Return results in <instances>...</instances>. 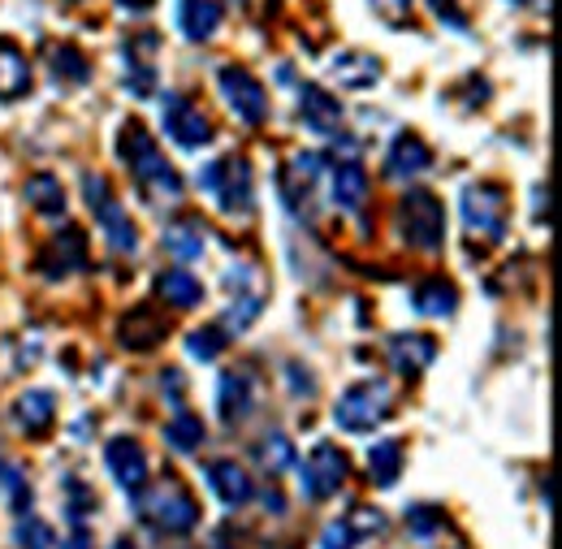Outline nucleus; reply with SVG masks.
<instances>
[{
	"mask_svg": "<svg viewBox=\"0 0 562 549\" xmlns=\"http://www.w3.org/2000/svg\"><path fill=\"white\" fill-rule=\"evenodd\" d=\"M260 459H265V468L278 477L285 472L290 463H294V450H290V437L285 433H273V437H265V450H260Z\"/></svg>",
	"mask_w": 562,
	"mask_h": 549,
	"instance_id": "c9c22d12",
	"label": "nucleus"
},
{
	"mask_svg": "<svg viewBox=\"0 0 562 549\" xmlns=\"http://www.w3.org/2000/svg\"><path fill=\"white\" fill-rule=\"evenodd\" d=\"M229 343V334L221 329V325H209V329H195L191 338H187V350H191V359H200V363H212L216 355H221V346Z\"/></svg>",
	"mask_w": 562,
	"mask_h": 549,
	"instance_id": "473e14b6",
	"label": "nucleus"
},
{
	"mask_svg": "<svg viewBox=\"0 0 562 549\" xmlns=\"http://www.w3.org/2000/svg\"><path fill=\"white\" fill-rule=\"evenodd\" d=\"M256 407V385L247 381V372H225L216 385V412L225 424H243Z\"/></svg>",
	"mask_w": 562,
	"mask_h": 549,
	"instance_id": "a211bd4d",
	"label": "nucleus"
},
{
	"mask_svg": "<svg viewBox=\"0 0 562 549\" xmlns=\"http://www.w3.org/2000/svg\"><path fill=\"white\" fill-rule=\"evenodd\" d=\"M209 484L225 506H247V502L256 497V484H251V477H247V468L234 463V459L209 463Z\"/></svg>",
	"mask_w": 562,
	"mask_h": 549,
	"instance_id": "f3484780",
	"label": "nucleus"
},
{
	"mask_svg": "<svg viewBox=\"0 0 562 549\" xmlns=\"http://www.w3.org/2000/svg\"><path fill=\"white\" fill-rule=\"evenodd\" d=\"M200 187L209 191L212 200L221 204V212H238L247 216L251 204H256V182H251V165L243 156H225V160H212L200 173Z\"/></svg>",
	"mask_w": 562,
	"mask_h": 549,
	"instance_id": "7ed1b4c3",
	"label": "nucleus"
},
{
	"mask_svg": "<svg viewBox=\"0 0 562 549\" xmlns=\"http://www.w3.org/2000/svg\"><path fill=\"white\" fill-rule=\"evenodd\" d=\"M135 502H139L143 519H147L151 528L169 533V537H187V533H195V524H200V502H195L178 481H160L151 493H135Z\"/></svg>",
	"mask_w": 562,
	"mask_h": 549,
	"instance_id": "f03ea898",
	"label": "nucleus"
},
{
	"mask_svg": "<svg viewBox=\"0 0 562 549\" xmlns=\"http://www.w3.org/2000/svg\"><path fill=\"white\" fill-rule=\"evenodd\" d=\"M299 117H303V126H312L316 135H334L338 122H342V104H338L325 87L303 82V87H299Z\"/></svg>",
	"mask_w": 562,
	"mask_h": 549,
	"instance_id": "ddd939ff",
	"label": "nucleus"
},
{
	"mask_svg": "<svg viewBox=\"0 0 562 549\" xmlns=\"http://www.w3.org/2000/svg\"><path fill=\"white\" fill-rule=\"evenodd\" d=\"M463 225L476 238L497 243L506 234V191L497 182H472L463 191Z\"/></svg>",
	"mask_w": 562,
	"mask_h": 549,
	"instance_id": "0eeeda50",
	"label": "nucleus"
},
{
	"mask_svg": "<svg viewBox=\"0 0 562 549\" xmlns=\"http://www.w3.org/2000/svg\"><path fill=\"white\" fill-rule=\"evenodd\" d=\"M398 472H403V446L398 441H376L368 450V477H372V484L376 489H394Z\"/></svg>",
	"mask_w": 562,
	"mask_h": 549,
	"instance_id": "cd10ccee",
	"label": "nucleus"
},
{
	"mask_svg": "<svg viewBox=\"0 0 562 549\" xmlns=\"http://www.w3.org/2000/svg\"><path fill=\"white\" fill-rule=\"evenodd\" d=\"M122 160L131 165L135 182H139L151 200H182V191H187L182 187V173L160 156L156 138L147 135L139 122H126L122 126Z\"/></svg>",
	"mask_w": 562,
	"mask_h": 549,
	"instance_id": "f257e3e1",
	"label": "nucleus"
},
{
	"mask_svg": "<svg viewBox=\"0 0 562 549\" xmlns=\"http://www.w3.org/2000/svg\"><path fill=\"white\" fill-rule=\"evenodd\" d=\"M390 403H394V390L385 385V381H355L351 390L338 399V407H334V419H338V428H347V433H368L372 424H381L385 415H390Z\"/></svg>",
	"mask_w": 562,
	"mask_h": 549,
	"instance_id": "423d86ee",
	"label": "nucleus"
},
{
	"mask_svg": "<svg viewBox=\"0 0 562 549\" xmlns=\"http://www.w3.org/2000/svg\"><path fill=\"white\" fill-rule=\"evenodd\" d=\"M428 9H432L437 18H446L450 26H468V18H463V9H459L454 0H428Z\"/></svg>",
	"mask_w": 562,
	"mask_h": 549,
	"instance_id": "79ce46f5",
	"label": "nucleus"
},
{
	"mask_svg": "<svg viewBox=\"0 0 562 549\" xmlns=\"http://www.w3.org/2000/svg\"><path fill=\"white\" fill-rule=\"evenodd\" d=\"M368 200V173L359 160H338L334 165V204L342 212H359Z\"/></svg>",
	"mask_w": 562,
	"mask_h": 549,
	"instance_id": "b1692460",
	"label": "nucleus"
},
{
	"mask_svg": "<svg viewBox=\"0 0 562 549\" xmlns=\"http://www.w3.org/2000/svg\"><path fill=\"white\" fill-rule=\"evenodd\" d=\"M113 549H135V546H131V541H126V537H122V541H113Z\"/></svg>",
	"mask_w": 562,
	"mask_h": 549,
	"instance_id": "a18cd8bd",
	"label": "nucleus"
},
{
	"mask_svg": "<svg viewBox=\"0 0 562 549\" xmlns=\"http://www.w3.org/2000/svg\"><path fill=\"white\" fill-rule=\"evenodd\" d=\"M165 441L178 450V455H191V450H200V441H204V419L191 412H178L169 424H165Z\"/></svg>",
	"mask_w": 562,
	"mask_h": 549,
	"instance_id": "c756f323",
	"label": "nucleus"
},
{
	"mask_svg": "<svg viewBox=\"0 0 562 549\" xmlns=\"http://www.w3.org/2000/svg\"><path fill=\"white\" fill-rule=\"evenodd\" d=\"M82 195H87V204H91V212H95L100 229L109 234V247H113L117 256H135V251H139V229H135V221L122 212V204L113 200L109 178L87 173V178H82Z\"/></svg>",
	"mask_w": 562,
	"mask_h": 549,
	"instance_id": "20e7f679",
	"label": "nucleus"
},
{
	"mask_svg": "<svg viewBox=\"0 0 562 549\" xmlns=\"http://www.w3.org/2000/svg\"><path fill=\"white\" fill-rule=\"evenodd\" d=\"M160 122H165V135L173 138L182 152H200L212 143V122L178 91H165L160 100Z\"/></svg>",
	"mask_w": 562,
	"mask_h": 549,
	"instance_id": "6e6552de",
	"label": "nucleus"
},
{
	"mask_svg": "<svg viewBox=\"0 0 562 549\" xmlns=\"http://www.w3.org/2000/svg\"><path fill=\"white\" fill-rule=\"evenodd\" d=\"M156 294H160L165 303H173V307H200V303H204L200 277L182 273V269H169V273L156 277Z\"/></svg>",
	"mask_w": 562,
	"mask_h": 549,
	"instance_id": "a878e982",
	"label": "nucleus"
},
{
	"mask_svg": "<svg viewBox=\"0 0 562 549\" xmlns=\"http://www.w3.org/2000/svg\"><path fill=\"white\" fill-rule=\"evenodd\" d=\"M61 549H91V537H87V528H82V524H74L70 541H66Z\"/></svg>",
	"mask_w": 562,
	"mask_h": 549,
	"instance_id": "37998d69",
	"label": "nucleus"
},
{
	"mask_svg": "<svg viewBox=\"0 0 562 549\" xmlns=\"http://www.w3.org/2000/svg\"><path fill=\"white\" fill-rule=\"evenodd\" d=\"M428 165H432V147L420 135H398L390 143V156H385V178L407 182V178H420Z\"/></svg>",
	"mask_w": 562,
	"mask_h": 549,
	"instance_id": "2eb2a0df",
	"label": "nucleus"
},
{
	"mask_svg": "<svg viewBox=\"0 0 562 549\" xmlns=\"http://www.w3.org/2000/svg\"><path fill=\"white\" fill-rule=\"evenodd\" d=\"M31 91V61L26 53L0 35V104H13Z\"/></svg>",
	"mask_w": 562,
	"mask_h": 549,
	"instance_id": "6ab92c4d",
	"label": "nucleus"
},
{
	"mask_svg": "<svg viewBox=\"0 0 562 549\" xmlns=\"http://www.w3.org/2000/svg\"><path fill=\"white\" fill-rule=\"evenodd\" d=\"M321 549H355V537H351V528H347V519H338V524H329V528L321 533Z\"/></svg>",
	"mask_w": 562,
	"mask_h": 549,
	"instance_id": "a19ab883",
	"label": "nucleus"
},
{
	"mask_svg": "<svg viewBox=\"0 0 562 549\" xmlns=\"http://www.w3.org/2000/svg\"><path fill=\"white\" fill-rule=\"evenodd\" d=\"M390 359L403 377H420L424 368L437 359V338L428 334H394L390 338Z\"/></svg>",
	"mask_w": 562,
	"mask_h": 549,
	"instance_id": "aec40b11",
	"label": "nucleus"
},
{
	"mask_svg": "<svg viewBox=\"0 0 562 549\" xmlns=\"http://www.w3.org/2000/svg\"><path fill=\"white\" fill-rule=\"evenodd\" d=\"M412 303H416L420 316H454L459 290H454L450 277H424L420 285H416V294H412Z\"/></svg>",
	"mask_w": 562,
	"mask_h": 549,
	"instance_id": "5701e85b",
	"label": "nucleus"
},
{
	"mask_svg": "<svg viewBox=\"0 0 562 549\" xmlns=\"http://www.w3.org/2000/svg\"><path fill=\"white\" fill-rule=\"evenodd\" d=\"M351 477V463H347V455L334 446V441H321V446H312V455H307V463H303V493L312 497V502H325V497H334L342 484Z\"/></svg>",
	"mask_w": 562,
	"mask_h": 549,
	"instance_id": "1a4fd4ad",
	"label": "nucleus"
},
{
	"mask_svg": "<svg viewBox=\"0 0 562 549\" xmlns=\"http://www.w3.org/2000/svg\"><path fill=\"white\" fill-rule=\"evenodd\" d=\"M117 4H122V9H131V13H147L156 0H117Z\"/></svg>",
	"mask_w": 562,
	"mask_h": 549,
	"instance_id": "c03bdc74",
	"label": "nucleus"
},
{
	"mask_svg": "<svg viewBox=\"0 0 562 549\" xmlns=\"http://www.w3.org/2000/svg\"><path fill=\"white\" fill-rule=\"evenodd\" d=\"M510 4H537V0H510Z\"/></svg>",
	"mask_w": 562,
	"mask_h": 549,
	"instance_id": "49530a36",
	"label": "nucleus"
},
{
	"mask_svg": "<svg viewBox=\"0 0 562 549\" xmlns=\"http://www.w3.org/2000/svg\"><path fill=\"white\" fill-rule=\"evenodd\" d=\"M78 269H87V234L82 229H61L48 247H44V256H40V273L44 277H70Z\"/></svg>",
	"mask_w": 562,
	"mask_h": 549,
	"instance_id": "9b49d317",
	"label": "nucleus"
},
{
	"mask_svg": "<svg viewBox=\"0 0 562 549\" xmlns=\"http://www.w3.org/2000/svg\"><path fill=\"white\" fill-rule=\"evenodd\" d=\"M104 459H109V472L117 477V484H122L131 497L147 489V455L139 450L135 437H113L109 450H104Z\"/></svg>",
	"mask_w": 562,
	"mask_h": 549,
	"instance_id": "f8f14e48",
	"label": "nucleus"
},
{
	"mask_svg": "<svg viewBox=\"0 0 562 549\" xmlns=\"http://www.w3.org/2000/svg\"><path fill=\"white\" fill-rule=\"evenodd\" d=\"M260 307H265V299L260 294H247V299H234V307H229V316H225V334H243L247 325H256V316H260Z\"/></svg>",
	"mask_w": 562,
	"mask_h": 549,
	"instance_id": "72a5a7b5",
	"label": "nucleus"
},
{
	"mask_svg": "<svg viewBox=\"0 0 562 549\" xmlns=\"http://www.w3.org/2000/svg\"><path fill=\"white\" fill-rule=\"evenodd\" d=\"M53 78L66 87H82L91 78V66L74 44H61V48H53Z\"/></svg>",
	"mask_w": 562,
	"mask_h": 549,
	"instance_id": "7c9ffc66",
	"label": "nucleus"
},
{
	"mask_svg": "<svg viewBox=\"0 0 562 549\" xmlns=\"http://www.w3.org/2000/svg\"><path fill=\"white\" fill-rule=\"evenodd\" d=\"M342 87H351V91H368V87H376V78H381V61L372 57V53H359V48H351V53H338L334 57V69H329Z\"/></svg>",
	"mask_w": 562,
	"mask_h": 549,
	"instance_id": "4be33fe9",
	"label": "nucleus"
},
{
	"mask_svg": "<svg viewBox=\"0 0 562 549\" xmlns=\"http://www.w3.org/2000/svg\"><path fill=\"white\" fill-rule=\"evenodd\" d=\"M347 528H351L355 541H368V537H376L385 528V515L381 511H368V506H355L351 515H347Z\"/></svg>",
	"mask_w": 562,
	"mask_h": 549,
	"instance_id": "e433bc0d",
	"label": "nucleus"
},
{
	"mask_svg": "<svg viewBox=\"0 0 562 549\" xmlns=\"http://www.w3.org/2000/svg\"><path fill=\"white\" fill-rule=\"evenodd\" d=\"M165 251L173 256V260H200L204 256V229H200V221H178V225H169L165 229Z\"/></svg>",
	"mask_w": 562,
	"mask_h": 549,
	"instance_id": "c85d7f7f",
	"label": "nucleus"
},
{
	"mask_svg": "<svg viewBox=\"0 0 562 549\" xmlns=\"http://www.w3.org/2000/svg\"><path fill=\"white\" fill-rule=\"evenodd\" d=\"M13 415L22 424L26 437H44L53 424H57V399L48 390H26L18 403H13Z\"/></svg>",
	"mask_w": 562,
	"mask_h": 549,
	"instance_id": "412c9836",
	"label": "nucleus"
},
{
	"mask_svg": "<svg viewBox=\"0 0 562 549\" xmlns=\"http://www.w3.org/2000/svg\"><path fill=\"white\" fill-rule=\"evenodd\" d=\"M216 82H221L225 104H229L247 126H260V122L269 117V91H265V82H260L256 74H247V69H238V66H225L216 74Z\"/></svg>",
	"mask_w": 562,
	"mask_h": 549,
	"instance_id": "9d476101",
	"label": "nucleus"
},
{
	"mask_svg": "<svg viewBox=\"0 0 562 549\" xmlns=\"http://www.w3.org/2000/svg\"><path fill=\"white\" fill-rule=\"evenodd\" d=\"M407 528H412V537H437L446 528V511L441 506H412Z\"/></svg>",
	"mask_w": 562,
	"mask_h": 549,
	"instance_id": "f704fd0d",
	"label": "nucleus"
},
{
	"mask_svg": "<svg viewBox=\"0 0 562 549\" xmlns=\"http://www.w3.org/2000/svg\"><path fill=\"white\" fill-rule=\"evenodd\" d=\"M398 225L416 251H437L446 243V208L432 191H407L398 204Z\"/></svg>",
	"mask_w": 562,
	"mask_h": 549,
	"instance_id": "39448f33",
	"label": "nucleus"
},
{
	"mask_svg": "<svg viewBox=\"0 0 562 549\" xmlns=\"http://www.w3.org/2000/svg\"><path fill=\"white\" fill-rule=\"evenodd\" d=\"M156 48H160L156 31H139L126 40V87L135 96H151V87H156V69H151Z\"/></svg>",
	"mask_w": 562,
	"mask_h": 549,
	"instance_id": "4468645a",
	"label": "nucleus"
},
{
	"mask_svg": "<svg viewBox=\"0 0 562 549\" xmlns=\"http://www.w3.org/2000/svg\"><path fill=\"white\" fill-rule=\"evenodd\" d=\"M165 334H169V321L160 312H151V307H135L117 325V338H122L126 350H151V346L165 343Z\"/></svg>",
	"mask_w": 562,
	"mask_h": 549,
	"instance_id": "dca6fc26",
	"label": "nucleus"
},
{
	"mask_svg": "<svg viewBox=\"0 0 562 549\" xmlns=\"http://www.w3.org/2000/svg\"><path fill=\"white\" fill-rule=\"evenodd\" d=\"M0 477H4V497H9V506H13L18 515H26V506H31V484H26V477H22L18 468H0Z\"/></svg>",
	"mask_w": 562,
	"mask_h": 549,
	"instance_id": "4c0bfd02",
	"label": "nucleus"
},
{
	"mask_svg": "<svg viewBox=\"0 0 562 549\" xmlns=\"http://www.w3.org/2000/svg\"><path fill=\"white\" fill-rule=\"evenodd\" d=\"M178 22L187 31V40H212L221 26V4L216 0H182L178 4Z\"/></svg>",
	"mask_w": 562,
	"mask_h": 549,
	"instance_id": "393cba45",
	"label": "nucleus"
},
{
	"mask_svg": "<svg viewBox=\"0 0 562 549\" xmlns=\"http://www.w3.org/2000/svg\"><path fill=\"white\" fill-rule=\"evenodd\" d=\"M26 204L35 208L40 216H61L66 212V187L53 178V173H35V178H26Z\"/></svg>",
	"mask_w": 562,
	"mask_h": 549,
	"instance_id": "bb28decb",
	"label": "nucleus"
},
{
	"mask_svg": "<svg viewBox=\"0 0 562 549\" xmlns=\"http://www.w3.org/2000/svg\"><path fill=\"white\" fill-rule=\"evenodd\" d=\"M372 9L390 22V26H403L412 18V0H372Z\"/></svg>",
	"mask_w": 562,
	"mask_h": 549,
	"instance_id": "ea45409f",
	"label": "nucleus"
},
{
	"mask_svg": "<svg viewBox=\"0 0 562 549\" xmlns=\"http://www.w3.org/2000/svg\"><path fill=\"white\" fill-rule=\"evenodd\" d=\"M13 541H18L22 549H53V546H57L53 528H48L44 519H35V515H22V519H18V528H13Z\"/></svg>",
	"mask_w": 562,
	"mask_h": 549,
	"instance_id": "2f4dec72",
	"label": "nucleus"
},
{
	"mask_svg": "<svg viewBox=\"0 0 562 549\" xmlns=\"http://www.w3.org/2000/svg\"><path fill=\"white\" fill-rule=\"evenodd\" d=\"M66 497H70V519H78V524L87 511H95V493L82 481H66Z\"/></svg>",
	"mask_w": 562,
	"mask_h": 549,
	"instance_id": "58836bf2",
	"label": "nucleus"
}]
</instances>
